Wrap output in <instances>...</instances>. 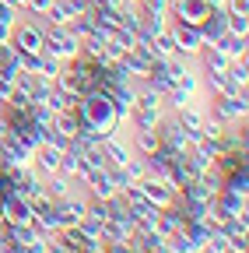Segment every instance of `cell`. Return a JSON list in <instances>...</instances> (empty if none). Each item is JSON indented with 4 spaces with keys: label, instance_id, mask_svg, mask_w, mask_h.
Segmentation results:
<instances>
[{
    "label": "cell",
    "instance_id": "4fadbf2b",
    "mask_svg": "<svg viewBox=\"0 0 249 253\" xmlns=\"http://www.w3.org/2000/svg\"><path fill=\"white\" fill-rule=\"evenodd\" d=\"M200 32H204V46H214L217 39L228 36V14L221 7H211V14L200 21Z\"/></svg>",
    "mask_w": 249,
    "mask_h": 253
},
{
    "label": "cell",
    "instance_id": "ac0fdd59",
    "mask_svg": "<svg viewBox=\"0 0 249 253\" xmlns=\"http://www.w3.org/2000/svg\"><path fill=\"white\" fill-rule=\"evenodd\" d=\"M130 236H134V221L130 218H106V225H102L106 243H119V239H130Z\"/></svg>",
    "mask_w": 249,
    "mask_h": 253
},
{
    "label": "cell",
    "instance_id": "2e32d148",
    "mask_svg": "<svg viewBox=\"0 0 249 253\" xmlns=\"http://www.w3.org/2000/svg\"><path fill=\"white\" fill-rule=\"evenodd\" d=\"M165 116V109H147V106H134V113H130V130H154L158 126V120Z\"/></svg>",
    "mask_w": 249,
    "mask_h": 253
},
{
    "label": "cell",
    "instance_id": "603a6c76",
    "mask_svg": "<svg viewBox=\"0 0 249 253\" xmlns=\"http://www.w3.org/2000/svg\"><path fill=\"white\" fill-rule=\"evenodd\" d=\"M71 32H74L77 39H88V36H95V32H99V25H95V18H91V11L77 14V18L71 21Z\"/></svg>",
    "mask_w": 249,
    "mask_h": 253
},
{
    "label": "cell",
    "instance_id": "30bf717a",
    "mask_svg": "<svg viewBox=\"0 0 249 253\" xmlns=\"http://www.w3.org/2000/svg\"><path fill=\"white\" fill-rule=\"evenodd\" d=\"M88 11V4L84 0H53L49 4V11L42 14L46 18V25H71L77 14H84Z\"/></svg>",
    "mask_w": 249,
    "mask_h": 253
},
{
    "label": "cell",
    "instance_id": "9a60e30c",
    "mask_svg": "<svg viewBox=\"0 0 249 253\" xmlns=\"http://www.w3.org/2000/svg\"><path fill=\"white\" fill-rule=\"evenodd\" d=\"M42 183H46V197H49L53 204H56V201H64V197H71L74 190H81V183L71 179V176H64V172H53V176H46Z\"/></svg>",
    "mask_w": 249,
    "mask_h": 253
},
{
    "label": "cell",
    "instance_id": "d6986e66",
    "mask_svg": "<svg viewBox=\"0 0 249 253\" xmlns=\"http://www.w3.org/2000/svg\"><path fill=\"white\" fill-rule=\"evenodd\" d=\"M81 116H77V109H67V113H53V130H60L64 137H77V130H81Z\"/></svg>",
    "mask_w": 249,
    "mask_h": 253
},
{
    "label": "cell",
    "instance_id": "f546056e",
    "mask_svg": "<svg viewBox=\"0 0 249 253\" xmlns=\"http://www.w3.org/2000/svg\"><path fill=\"white\" fill-rule=\"evenodd\" d=\"M106 253H134L130 239H119V243H106Z\"/></svg>",
    "mask_w": 249,
    "mask_h": 253
},
{
    "label": "cell",
    "instance_id": "7a4b0ae2",
    "mask_svg": "<svg viewBox=\"0 0 249 253\" xmlns=\"http://www.w3.org/2000/svg\"><path fill=\"white\" fill-rule=\"evenodd\" d=\"M207 116H214L217 123H246L249 120V91L239 95H217V99H207Z\"/></svg>",
    "mask_w": 249,
    "mask_h": 253
},
{
    "label": "cell",
    "instance_id": "44dd1931",
    "mask_svg": "<svg viewBox=\"0 0 249 253\" xmlns=\"http://www.w3.org/2000/svg\"><path fill=\"white\" fill-rule=\"evenodd\" d=\"M81 99V95H71V91H64V88H49V99H46V106H49V113H67V109H74V102Z\"/></svg>",
    "mask_w": 249,
    "mask_h": 253
},
{
    "label": "cell",
    "instance_id": "7c38bea8",
    "mask_svg": "<svg viewBox=\"0 0 249 253\" xmlns=\"http://www.w3.org/2000/svg\"><path fill=\"white\" fill-rule=\"evenodd\" d=\"M60 158H64V151H56L53 144H39L36 151H32V169L46 179V176H53V172H60Z\"/></svg>",
    "mask_w": 249,
    "mask_h": 253
},
{
    "label": "cell",
    "instance_id": "83f0119b",
    "mask_svg": "<svg viewBox=\"0 0 249 253\" xmlns=\"http://www.w3.org/2000/svg\"><path fill=\"white\" fill-rule=\"evenodd\" d=\"M11 91H14V78H11L7 71H0V102H4Z\"/></svg>",
    "mask_w": 249,
    "mask_h": 253
},
{
    "label": "cell",
    "instance_id": "9c48e42d",
    "mask_svg": "<svg viewBox=\"0 0 249 253\" xmlns=\"http://www.w3.org/2000/svg\"><path fill=\"white\" fill-rule=\"evenodd\" d=\"M0 218H4L7 229H11V225H32V204H28L25 197H18V194H7Z\"/></svg>",
    "mask_w": 249,
    "mask_h": 253
},
{
    "label": "cell",
    "instance_id": "cb8c5ba5",
    "mask_svg": "<svg viewBox=\"0 0 249 253\" xmlns=\"http://www.w3.org/2000/svg\"><path fill=\"white\" fill-rule=\"evenodd\" d=\"M60 71H64V60H56V56H49V53H39V78H46V81H53Z\"/></svg>",
    "mask_w": 249,
    "mask_h": 253
},
{
    "label": "cell",
    "instance_id": "277c9868",
    "mask_svg": "<svg viewBox=\"0 0 249 253\" xmlns=\"http://www.w3.org/2000/svg\"><path fill=\"white\" fill-rule=\"evenodd\" d=\"M172 36H176V46H179V56H197L204 49V32L200 25H186V21H172Z\"/></svg>",
    "mask_w": 249,
    "mask_h": 253
},
{
    "label": "cell",
    "instance_id": "5bb4252c",
    "mask_svg": "<svg viewBox=\"0 0 249 253\" xmlns=\"http://www.w3.org/2000/svg\"><path fill=\"white\" fill-rule=\"evenodd\" d=\"M193 63H197V71H200V74H225L232 60H228L221 49H217V46H204V49L193 56Z\"/></svg>",
    "mask_w": 249,
    "mask_h": 253
},
{
    "label": "cell",
    "instance_id": "5b68a950",
    "mask_svg": "<svg viewBox=\"0 0 249 253\" xmlns=\"http://www.w3.org/2000/svg\"><path fill=\"white\" fill-rule=\"evenodd\" d=\"M84 194L91 197V201H109V197H116L119 194V186H116V176H112V166H106V169H95L84 183Z\"/></svg>",
    "mask_w": 249,
    "mask_h": 253
},
{
    "label": "cell",
    "instance_id": "ba28073f",
    "mask_svg": "<svg viewBox=\"0 0 249 253\" xmlns=\"http://www.w3.org/2000/svg\"><path fill=\"white\" fill-rule=\"evenodd\" d=\"M211 14L207 0H172L169 4V18L172 21H186V25H200Z\"/></svg>",
    "mask_w": 249,
    "mask_h": 253
},
{
    "label": "cell",
    "instance_id": "d6a6232c",
    "mask_svg": "<svg viewBox=\"0 0 249 253\" xmlns=\"http://www.w3.org/2000/svg\"><path fill=\"white\" fill-rule=\"evenodd\" d=\"M162 253H169V250H162Z\"/></svg>",
    "mask_w": 249,
    "mask_h": 253
},
{
    "label": "cell",
    "instance_id": "52a82bcc",
    "mask_svg": "<svg viewBox=\"0 0 249 253\" xmlns=\"http://www.w3.org/2000/svg\"><path fill=\"white\" fill-rule=\"evenodd\" d=\"M67 67V74L74 78V88H77V95H88V91H95L99 88V78H95V63L91 60H84V56H74L71 63H64Z\"/></svg>",
    "mask_w": 249,
    "mask_h": 253
},
{
    "label": "cell",
    "instance_id": "4316f807",
    "mask_svg": "<svg viewBox=\"0 0 249 253\" xmlns=\"http://www.w3.org/2000/svg\"><path fill=\"white\" fill-rule=\"evenodd\" d=\"M228 32L232 36H249V18H228Z\"/></svg>",
    "mask_w": 249,
    "mask_h": 253
},
{
    "label": "cell",
    "instance_id": "3957f363",
    "mask_svg": "<svg viewBox=\"0 0 249 253\" xmlns=\"http://www.w3.org/2000/svg\"><path fill=\"white\" fill-rule=\"evenodd\" d=\"M137 186H141V194L147 197V204H151V208H158V211H162V208H169V204H176V186H172L169 179L144 176Z\"/></svg>",
    "mask_w": 249,
    "mask_h": 253
},
{
    "label": "cell",
    "instance_id": "8992f818",
    "mask_svg": "<svg viewBox=\"0 0 249 253\" xmlns=\"http://www.w3.org/2000/svg\"><path fill=\"white\" fill-rule=\"evenodd\" d=\"M158 141H162V148H169V151H190V141H186V130L179 126V120H176V113H165L162 120H158Z\"/></svg>",
    "mask_w": 249,
    "mask_h": 253
},
{
    "label": "cell",
    "instance_id": "8fae6325",
    "mask_svg": "<svg viewBox=\"0 0 249 253\" xmlns=\"http://www.w3.org/2000/svg\"><path fill=\"white\" fill-rule=\"evenodd\" d=\"M109 99H112L116 120H119V123H127V120H130V113H134V106H137V88H134V81L116 84V88L109 91Z\"/></svg>",
    "mask_w": 249,
    "mask_h": 253
},
{
    "label": "cell",
    "instance_id": "7402d4cb",
    "mask_svg": "<svg viewBox=\"0 0 249 253\" xmlns=\"http://www.w3.org/2000/svg\"><path fill=\"white\" fill-rule=\"evenodd\" d=\"M204 246L190 236V229H179L176 236H169V253H200Z\"/></svg>",
    "mask_w": 249,
    "mask_h": 253
},
{
    "label": "cell",
    "instance_id": "e0dca14e",
    "mask_svg": "<svg viewBox=\"0 0 249 253\" xmlns=\"http://www.w3.org/2000/svg\"><path fill=\"white\" fill-rule=\"evenodd\" d=\"M130 144H134V155H141V158H147L162 148L158 130H130Z\"/></svg>",
    "mask_w": 249,
    "mask_h": 253
},
{
    "label": "cell",
    "instance_id": "f1b7e54d",
    "mask_svg": "<svg viewBox=\"0 0 249 253\" xmlns=\"http://www.w3.org/2000/svg\"><path fill=\"white\" fill-rule=\"evenodd\" d=\"M46 253H74V250H71V246H64L56 236H49V239H46Z\"/></svg>",
    "mask_w": 249,
    "mask_h": 253
},
{
    "label": "cell",
    "instance_id": "d4e9b609",
    "mask_svg": "<svg viewBox=\"0 0 249 253\" xmlns=\"http://www.w3.org/2000/svg\"><path fill=\"white\" fill-rule=\"evenodd\" d=\"M119 169H123V176H127L130 183H141V179L147 176V162H144L141 155H134L130 162H127V166H119Z\"/></svg>",
    "mask_w": 249,
    "mask_h": 253
},
{
    "label": "cell",
    "instance_id": "6da1fadb",
    "mask_svg": "<svg viewBox=\"0 0 249 253\" xmlns=\"http://www.w3.org/2000/svg\"><path fill=\"white\" fill-rule=\"evenodd\" d=\"M42 53L71 63L81 53V39L71 32V25H46V32H42Z\"/></svg>",
    "mask_w": 249,
    "mask_h": 253
},
{
    "label": "cell",
    "instance_id": "4dcf8cb0",
    "mask_svg": "<svg viewBox=\"0 0 249 253\" xmlns=\"http://www.w3.org/2000/svg\"><path fill=\"white\" fill-rule=\"evenodd\" d=\"M11 56H14L11 42H0V67H7V63H11Z\"/></svg>",
    "mask_w": 249,
    "mask_h": 253
},
{
    "label": "cell",
    "instance_id": "484cf974",
    "mask_svg": "<svg viewBox=\"0 0 249 253\" xmlns=\"http://www.w3.org/2000/svg\"><path fill=\"white\" fill-rule=\"evenodd\" d=\"M228 18H249V0H225V7H221Z\"/></svg>",
    "mask_w": 249,
    "mask_h": 253
},
{
    "label": "cell",
    "instance_id": "1f68e13d",
    "mask_svg": "<svg viewBox=\"0 0 249 253\" xmlns=\"http://www.w3.org/2000/svg\"><path fill=\"white\" fill-rule=\"evenodd\" d=\"M4 4H11L14 11H25V4H28V0H4Z\"/></svg>",
    "mask_w": 249,
    "mask_h": 253
},
{
    "label": "cell",
    "instance_id": "ffe728a7",
    "mask_svg": "<svg viewBox=\"0 0 249 253\" xmlns=\"http://www.w3.org/2000/svg\"><path fill=\"white\" fill-rule=\"evenodd\" d=\"M214 46L221 49L228 60H242V56L249 53V36H232V32H228V36H225V39H217Z\"/></svg>",
    "mask_w": 249,
    "mask_h": 253
}]
</instances>
